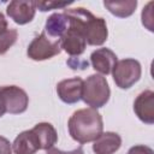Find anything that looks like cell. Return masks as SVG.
<instances>
[{
  "mask_svg": "<svg viewBox=\"0 0 154 154\" xmlns=\"http://www.w3.org/2000/svg\"><path fill=\"white\" fill-rule=\"evenodd\" d=\"M69 134L76 142L84 144L95 141L103 130L101 114L95 108H81L72 113L67 122Z\"/></svg>",
  "mask_w": 154,
  "mask_h": 154,
  "instance_id": "6da1fadb",
  "label": "cell"
},
{
  "mask_svg": "<svg viewBox=\"0 0 154 154\" xmlns=\"http://www.w3.org/2000/svg\"><path fill=\"white\" fill-rule=\"evenodd\" d=\"M64 13L69 17L70 23L82 31L88 45L101 46L106 42L108 30L106 20L102 17L94 16L89 10L84 7L66 8Z\"/></svg>",
  "mask_w": 154,
  "mask_h": 154,
  "instance_id": "7a4b0ae2",
  "label": "cell"
},
{
  "mask_svg": "<svg viewBox=\"0 0 154 154\" xmlns=\"http://www.w3.org/2000/svg\"><path fill=\"white\" fill-rule=\"evenodd\" d=\"M111 96V89L106 77L102 75H90L83 81L82 100L91 108H100L105 106Z\"/></svg>",
  "mask_w": 154,
  "mask_h": 154,
  "instance_id": "3957f363",
  "label": "cell"
},
{
  "mask_svg": "<svg viewBox=\"0 0 154 154\" xmlns=\"http://www.w3.org/2000/svg\"><path fill=\"white\" fill-rule=\"evenodd\" d=\"M111 73L118 88L129 89L141 78L142 69L138 60L132 58H126L117 61Z\"/></svg>",
  "mask_w": 154,
  "mask_h": 154,
  "instance_id": "277c9868",
  "label": "cell"
},
{
  "mask_svg": "<svg viewBox=\"0 0 154 154\" xmlns=\"http://www.w3.org/2000/svg\"><path fill=\"white\" fill-rule=\"evenodd\" d=\"M60 52V40L49 37L45 30L30 42L26 49L28 57L35 61L51 59L54 55H58Z\"/></svg>",
  "mask_w": 154,
  "mask_h": 154,
  "instance_id": "5b68a950",
  "label": "cell"
},
{
  "mask_svg": "<svg viewBox=\"0 0 154 154\" xmlns=\"http://www.w3.org/2000/svg\"><path fill=\"white\" fill-rule=\"evenodd\" d=\"M0 93L4 100L6 113L19 114L26 111L29 105V96L24 89L17 85H2Z\"/></svg>",
  "mask_w": 154,
  "mask_h": 154,
  "instance_id": "8992f818",
  "label": "cell"
},
{
  "mask_svg": "<svg viewBox=\"0 0 154 154\" xmlns=\"http://www.w3.org/2000/svg\"><path fill=\"white\" fill-rule=\"evenodd\" d=\"M85 47L87 42L82 31L77 26L71 24L69 20V28L65 34L60 37V48L64 49L71 57H77L85 51Z\"/></svg>",
  "mask_w": 154,
  "mask_h": 154,
  "instance_id": "52a82bcc",
  "label": "cell"
},
{
  "mask_svg": "<svg viewBox=\"0 0 154 154\" xmlns=\"http://www.w3.org/2000/svg\"><path fill=\"white\" fill-rule=\"evenodd\" d=\"M7 16L17 24L24 25L30 23L36 13L35 1L29 0H13L7 5Z\"/></svg>",
  "mask_w": 154,
  "mask_h": 154,
  "instance_id": "ba28073f",
  "label": "cell"
},
{
  "mask_svg": "<svg viewBox=\"0 0 154 154\" xmlns=\"http://www.w3.org/2000/svg\"><path fill=\"white\" fill-rule=\"evenodd\" d=\"M82 88H83V79L81 77L66 78L57 84V94L63 102L72 105L81 100Z\"/></svg>",
  "mask_w": 154,
  "mask_h": 154,
  "instance_id": "9c48e42d",
  "label": "cell"
},
{
  "mask_svg": "<svg viewBox=\"0 0 154 154\" xmlns=\"http://www.w3.org/2000/svg\"><path fill=\"white\" fill-rule=\"evenodd\" d=\"M134 111L137 118L146 123H154V91L144 90L137 95L134 101Z\"/></svg>",
  "mask_w": 154,
  "mask_h": 154,
  "instance_id": "30bf717a",
  "label": "cell"
},
{
  "mask_svg": "<svg viewBox=\"0 0 154 154\" xmlns=\"http://www.w3.org/2000/svg\"><path fill=\"white\" fill-rule=\"evenodd\" d=\"M117 61L118 60H117L116 53L106 47L97 48L90 54V63L93 69L100 72L101 75L111 73Z\"/></svg>",
  "mask_w": 154,
  "mask_h": 154,
  "instance_id": "8fae6325",
  "label": "cell"
},
{
  "mask_svg": "<svg viewBox=\"0 0 154 154\" xmlns=\"http://www.w3.org/2000/svg\"><path fill=\"white\" fill-rule=\"evenodd\" d=\"M38 149H41L40 141L32 130L22 131L12 143L14 154H35Z\"/></svg>",
  "mask_w": 154,
  "mask_h": 154,
  "instance_id": "7c38bea8",
  "label": "cell"
},
{
  "mask_svg": "<svg viewBox=\"0 0 154 154\" xmlns=\"http://www.w3.org/2000/svg\"><path fill=\"white\" fill-rule=\"evenodd\" d=\"M122 146V137L113 131L102 132L93 144L95 154H114Z\"/></svg>",
  "mask_w": 154,
  "mask_h": 154,
  "instance_id": "4fadbf2b",
  "label": "cell"
},
{
  "mask_svg": "<svg viewBox=\"0 0 154 154\" xmlns=\"http://www.w3.org/2000/svg\"><path fill=\"white\" fill-rule=\"evenodd\" d=\"M67 28H69V17L64 12L53 13L46 20L45 32L52 38L60 40V37L65 34Z\"/></svg>",
  "mask_w": 154,
  "mask_h": 154,
  "instance_id": "5bb4252c",
  "label": "cell"
},
{
  "mask_svg": "<svg viewBox=\"0 0 154 154\" xmlns=\"http://www.w3.org/2000/svg\"><path fill=\"white\" fill-rule=\"evenodd\" d=\"M31 130L36 134V136H37V138L40 141L41 149L48 150L49 148L54 147V144L58 141L57 130L51 123H46V122L38 123Z\"/></svg>",
  "mask_w": 154,
  "mask_h": 154,
  "instance_id": "9a60e30c",
  "label": "cell"
},
{
  "mask_svg": "<svg viewBox=\"0 0 154 154\" xmlns=\"http://www.w3.org/2000/svg\"><path fill=\"white\" fill-rule=\"evenodd\" d=\"M18 31L8 28L5 16L0 12V54H5L17 41Z\"/></svg>",
  "mask_w": 154,
  "mask_h": 154,
  "instance_id": "2e32d148",
  "label": "cell"
},
{
  "mask_svg": "<svg viewBox=\"0 0 154 154\" xmlns=\"http://www.w3.org/2000/svg\"><path fill=\"white\" fill-rule=\"evenodd\" d=\"M103 6L116 17L119 18H126L131 16L136 7L137 1L136 0H123V1H103Z\"/></svg>",
  "mask_w": 154,
  "mask_h": 154,
  "instance_id": "e0dca14e",
  "label": "cell"
},
{
  "mask_svg": "<svg viewBox=\"0 0 154 154\" xmlns=\"http://www.w3.org/2000/svg\"><path fill=\"white\" fill-rule=\"evenodd\" d=\"M72 1H69V2H57V1H35V5H36V8H38L40 11L42 12H46V11H49V10H54V8H64L69 5H71Z\"/></svg>",
  "mask_w": 154,
  "mask_h": 154,
  "instance_id": "ac0fdd59",
  "label": "cell"
},
{
  "mask_svg": "<svg viewBox=\"0 0 154 154\" xmlns=\"http://www.w3.org/2000/svg\"><path fill=\"white\" fill-rule=\"evenodd\" d=\"M128 154H154L153 149L144 144H136L128 150Z\"/></svg>",
  "mask_w": 154,
  "mask_h": 154,
  "instance_id": "d6986e66",
  "label": "cell"
},
{
  "mask_svg": "<svg viewBox=\"0 0 154 154\" xmlns=\"http://www.w3.org/2000/svg\"><path fill=\"white\" fill-rule=\"evenodd\" d=\"M47 154H84V150H83L82 147H78V148H76V149H73V150L64 152V150H61V149H58V148L52 147V148H49V149L47 150Z\"/></svg>",
  "mask_w": 154,
  "mask_h": 154,
  "instance_id": "ffe728a7",
  "label": "cell"
},
{
  "mask_svg": "<svg viewBox=\"0 0 154 154\" xmlns=\"http://www.w3.org/2000/svg\"><path fill=\"white\" fill-rule=\"evenodd\" d=\"M0 154H12V144L4 136H0Z\"/></svg>",
  "mask_w": 154,
  "mask_h": 154,
  "instance_id": "44dd1931",
  "label": "cell"
},
{
  "mask_svg": "<svg viewBox=\"0 0 154 154\" xmlns=\"http://www.w3.org/2000/svg\"><path fill=\"white\" fill-rule=\"evenodd\" d=\"M6 113V108H5V105H4V100H2V96H1V93H0V118Z\"/></svg>",
  "mask_w": 154,
  "mask_h": 154,
  "instance_id": "7402d4cb",
  "label": "cell"
}]
</instances>
